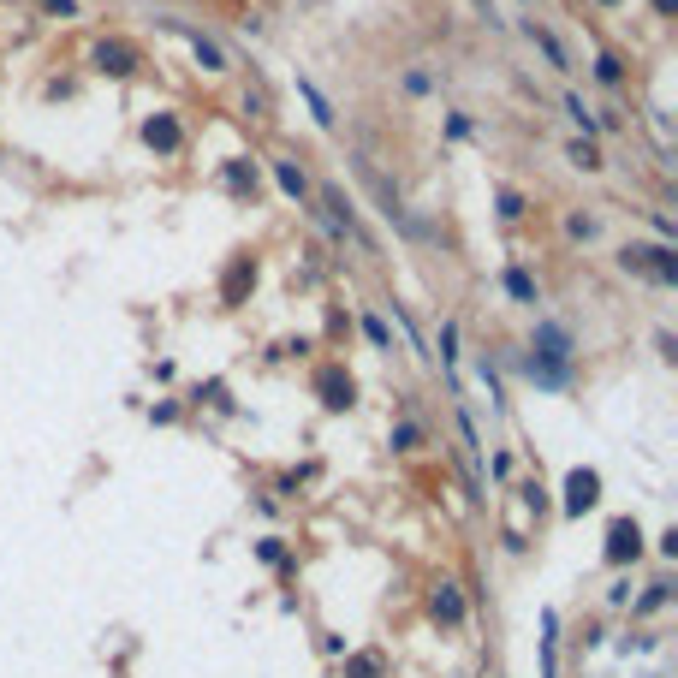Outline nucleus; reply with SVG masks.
Here are the masks:
<instances>
[{
	"label": "nucleus",
	"instance_id": "nucleus-1",
	"mask_svg": "<svg viewBox=\"0 0 678 678\" xmlns=\"http://www.w3.org/2000/svg\"><path fill=\"white\" fill-rule=\"evenodd\" d=\"M530 381H541V387H565V381H572V334H565L559 321H541V327H536Z\"/></svg>",
	"mask_w": 678,
	"mask_h": 678
},
{
	"label": "nucleus",
	"instance_id": "nucleus-2",
	"mask_svg": "<svg viewBox=\"0 0 678 678\" xmlns=\"http://www.w3.org/2000/svg\"><path fill=\"white\" fill-rule=\"evenodd\" d=\"M619 262H625L631 274L660 280V286H673V280H678V256L666 250V244H625V250H619Z\"/></svg>",
	"mask_w": 678,
	"mask_h": 678
},
{
	"label": "nucleus",
	"instance_id": "nucleus-3",
	"mask_svg": "<svg viewBox=\"0 0 678 678\" xmlns=\"http://www.w3.org/2000/svg\"><path fill=\"white\" fill-rule=\"evenodd\" d=\"M161 24H167V30H173L179 42H191V54H197L202 72H226V66H233V60H226V48H220L215 36H202L197 24H185V19H161Z\"/></svg>",
	"mask_w": 678,
	"mask_h": 678
},
{
	"label": "nucleus",
	"instance_id": "nucleus-4",
	"mask_svg": "<svg viewBox=\"0 0 678 678\" xmlns=\"http://www.w3.org/2000/svg\"><path fill=\"white\" fill-rule=\"evenodd\" d=\"M90 66L107 72V78H131V72H138V48H131V42H96V48H90Z\"/></svg>",
	"mask_w": 678,
	"mask_h": 678
},
{
	"label": "nucleus",
	"instance_id": "nucleus-5",
	"mask_svg": "<svg viewBox=\"0 0 678 678\" xmlns=\"http://www.w3.org/2000/svg\"><path fill=\"white\" fill-rule=\"evenodd\" d=\"M643 554V530L631 518H619L613 530H607V559H613V565H625V559H637Z\"/></svg>",
	"mask_w": 678,
	"mask_h": 678
},
{
	"label": "nucleus",
	"instance_id": "nucleus-6",
	"mask_svg": "<svg viewBox=\"0 0 678 678\" xmlns=\"http://www.w3.org/2000/svg\"><path fill=\"white\" fill-rule=\"evenodd\" d=\"M601 500V477L595 470H572V482H565V512H589Z\"/></svg>",
	"mask_w": 678,
	"mask_h": 678
},
{
	"label": "nucleus",
	"instance_id": "nucleus-7",
	"mask_svg": "<svg viewBox=\"0 0 678 678\" xmlns=\"http://www.w3.org/2000/svg\"><path fill=\"white\" fill-rule=\"evenodd\" d=\"M524 36H530V42H536V48H541V60L554 66V72H572V54L559 48V36H554V30H548V24H536V19H530V24H524Z\"/></svg>",
	"mask_w": 678,
	"mask_h": 678
},
{
	"label": "nucleus",
	"instance_id": "nucleus-8",
	"mask_svg": "<svg viewBox=\"0 0 678 678\" xmlns=\"http://www.w3.org/2000/svg\"><path fill=\"white\" fill-rule=\"evenodd\" d=\"M143 143H149V149H161V155H173V149L185 143V131H179V120H173V114H155V120L143 125Z\"/></svg>",
	"mask_w": 678,
	"mask_h": 678
},
{
	"label": "nucleus",
	"instance_id": "nucleus-9",
	"mask_svg": "<svg viewBox=\"0 0 678 678\" xmlns=\"http://www.w3.org/2000/svg\"><path fill=\"white\" fill-rule=\"evenodd\" d=\"M321 405H327V411H345V405H351V375H339V369H321Z\"/></svg>",
	"mask_w": 678,
	"mask_h": 678
},
{
	"label": "nucleus",
	"instance_id": "nucleus-10",
	"mask_svg": "<svg viewBox=\"0 0 678 678\" xmlns=\"http://www.w3.org/2000/svg\"><path fill=\"white\" fill-rule=\"evenodd\" d=\"M274 179H280V191H286V197H310V179H304V167L298 161H274Z\"/></svg>",
	"mask_w": 678,
	"mask_h": 678
},
{
	"label": "nucleus",
	"instance_id": "nucleus-11",
	"mask_svg": "<svg viewBox=\"0 0 678 678\" xmlns=\"http://www.w3.org/2000/svg\"><path fill=\"white\" fill-rule=\"evenodd\" d=\"M244 286H256V262H250V256H239L233 268H226V304H239Z\"/></svg>",
	"mask_w": 678,
	"mask_h": 678
},
{
	"label": "nucleus",
	"instance_id": "nucleus-12",
	"mask_svg": "<svg viewBox=\"0 0 678 678\" xmlns=\"http://www.w3.org/2000/svg\"><path fill=\"white\" fill-rule=\"evenodd\" d=\"M298 96L310 101V114H316V125H334V120H339V114H334V101L321 96V90H316V83H310V78H298Z\"/></svg>",
	"mask_w": 678,
	"mask_h": 678
},
{
	"label": "nucleus",
	"instance_id": "nucleus-13",
	"mask_svg": "<svg viewBox=\"0 0 678 678\" xmlns=\"http://www.w3.org/2000/svg\"><path fill=\"white\" fill-rule=\"evenodd\" d=\"M506 292H512V298H518V304H541V292H536V280L524 274V268H506Z\"/></svg>",
	"mask_w": 678,
	"mask_h": 678
},
{
	"label": "nucleus",
	"instance_id": "nucleus-14",
	"mask_svg": "<svg viewBox=\"0 0 678 678\" xmlns=\"http://www.w3.org/2000/svg\"><path fill=\"white\" fill-rule=\"evenodd\" d=\"M226 185H233L239 197H256V167H250V161H233V167H226Z\"/></svg>",
	"mask_w": 678,
	"mask_h": 678
},
{
	"label": "nucleus",
	"instance_id": "nucleus-15",
	"mask_svg": "<svg viewBox=\"0 0 678 678\" xmlns=\"http://www.w3.org/2000/svg\"><path fill=\"white\" fill-rule=\"evenodd\" d=\"M435 613L440 619H464V601H459V589H453V583H440V589H435Z\"/></svg>",
	"mask_w": 678,
	"mask_h": 678
},
{
	"label": "nucleus",
	"instance_id": "nucleus-16",
	"mask_svg": "<svg viewBox=\"0 0 678 678\" xmlns=\"http://www.w3.org/2000/svg\"><path fill=\"white\" fill-rule=\"evenodd\" d=\"M595 78L607 83V90H619V83H625V60H619V54H601V60H595Z\"/></svg>",
	"mask_w": 678,
	"mask_h": 678
},
{
	"label": "nucleus",
	"instance_id": "nucleus-17",
	"mask_svg": "<svg viewBox=\"0 0 678 678\" xmlns=\"http://www.w3.org/2000/svg\"><path fill=\"white\" fill-rule=\"evenodd\" d=\"M565 114H572V120H578L583 131H601V120L589 114V107H583V96H565Z\"/></svg>",
	"mask_w": 678,
	"mask_h": 678
},
{
	"label": "nucleus",
	"instance_id": "nucleus-18",
	"mask_svg": "<svg viewBox=\"0 0 678 678\" xmlns=\"http://www.w3.org/2000/svg\"><path fill=\"white\" fill-rule=\"evenodd\" d=\"M565 155H572V167H583V173H595V167H601V155L589 149V143H572Z\"/></svg>",
	"mask_w": 678,
	"mask_h": 678
},
{
	"label": "nucleus",
	"instance_id": "nucleus-19",
	"mask_svg": "<svg viewBox=\"0 0 678 678\" xmlns=\"http://www.w3.org/2000/svg\"><path fill=\"white\" fill-rule=\"evenodd\" d=\"M363 334L375 339L381 351H387V345H393V334H387V321H381V316H363Z\"/></svg>",
	"mask_w": 678,
	"mask_h": 678
},
{
	"label": "nucleus",
	"instance_id": "nucleus-20",
	"mask_svg": "<svg viewBox=\"0 0 678 678\" xmlns=\"http://www.w3.org/2000/svg\"><path fill=\"white\" fill-rule=\"evenodd\" d=\"M440 358H446V363H459V327H453V321L440 327Z\"/></svg>",
	"mask_w": 678,
	"mask_h": 678
},
{
	"label": "nucleus",
	"instance_id": "nucleus-21",
	"mask_svg": "<svg viewBox=\"0 0 678 678\" xmlns=\"http://www.w3.org/2000/svg\"><path fill=\"white\" fill-rule=\"evenodd\" d=\"M565 233H572V239H595V215H572V220H565Z\"/></svg>",
	"mask_w": 678,
	"mask_h": 678
},
{
	"label": "nucleus",
	"instance_id": "nucleus-22",
	"mask_svg": "<svg viewBox=\"0 0 678 678\" xmlns=\"http://www.w3.org/2000/svg\"><path fill=\"white\" fill-rule=\"evenodd\" d=\"M500 215H506V220H524V197H518V191H500Z\"/></svg>",
	"mask_w": 678,
	"mask_h": 678
},
{
	"label": "nucleus",
	"instance_id": "nucleus-23",
	"mask_svg": "<svg viewBox=\"0 0 678 678\" xmlns=\"http://www.w3.org/2000/svg\"><path fill=\"white\" fill-rule=\"evenodd\" d=\"M42 12H54V19H72V12H78V0H42Z\"/></svg>",
	"mask_w": 678,
	"mask_h": 678
},
{
	"label": "nucleus",
	"instance_id": "nucleus-24",
	"mask_svg": "<svg viewBox=\"0 0 678 678\" xmlns=\"http://www.w3.org/2000/svg\"><path fill=\"white\" fill-rule=\"evenodd\" d=\"M381 673V660L375 655H363V660H351V678H375Z\"/></svg>",
	"mask_w": 678,
	"mask_h": 678
},
{
	"label": "nucleus",
	"instance_id": "nucleus-25",
	"mask_svg": "<svg viewBox=\"0 0 678 678\" xmlns=\"http://www.w3.org/2000/svg\"><path fill=\"white\" fill-rule=\"evenodd\" d=\"M655 12H660V19H673V12H678V0H655Z\"/></svg>",
	"mask_w": 678,
	"mask_h": 678
},
{
	"label": "nucleus",
	"instance_id": "nucleus-26",
	"mask_svg": "<svg viewBox=\"0 0 678 678\" xmlns=\"http://www.w3.org/2000/svg\"><path fill=\"white\" fill-rule=\"evenodd\" d=\"M601 6H619V0H601Z\"/></svg>",
	"mask_w": 678,
	"mask_h": 678
}]
</instances>
